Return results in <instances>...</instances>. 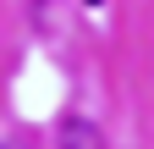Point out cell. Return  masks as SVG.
Here are the masks:
<instances>
[{
    "instance_id": "6da1fadb",
    "label": "cell",
    "mask_w": 154,
    "mask_h": 149,
    "mask_svg": "<svg viewBox=\"0 0 154 149\" xmlns=\"http://www.w3.org/2000/svg\"><path fill=\"white\" fill-rule=\"evenodd\" d=\"M55 149H105V133L88 116H66L61 133H55Z\"/></svg>"
},
{
    "instance_id": "7a4b0ae2",
    "label": "cell",
    "mask_w": 154,
    "mask_h": 149,
    "mask_svg": "<svg viewBox=\"0 0 154 149\" xmlns=\"http://www.w3.org/2000/svg\"><path fill=\"white\" fill-rule=\"evenodd\" d=\"M0 149H22V144H0Z\"/></svg>"
},
{
    "instance_id": "3957f363",
    "label": "cell",
    "mask_w": 154,
    "mask_h": 149,
    "mask_svg": "<svg viewBox=\"0 0 154 149\" xmlns=\"http://www.w3.org/2000/svg\"><path fill=\"white\" fill-rule=\"evenodd\" d=\"M88 6H99V0H88Z\"/></svg>"
}]
</instances>
